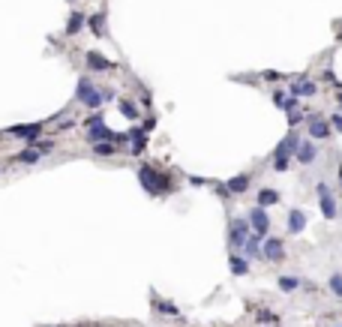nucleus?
I'll return each mask as SVG.
<instances>
[{"label": "nucleus", "instance_id": "nucleus-1", "mask_svg": "<svg viewBox=\"0 0 342 327\" xmlns=\"http://www.w3.org/2000/svg\"><path fill=\"white\" fill-rule=\"evenodd\" d=\"M138 183H141V189H144L147 195H153V198H165V195H174V192H177L174 174L165 171L162 165H156V162H141L138 165Z\"/></svg>", "mask_w": 342, "mask_h": 327}, {"label": "nucleus", "instance_id": "nucleus-2", "mask_svg": "<svg viewBox=\"0 0 342 327\" xmlns=\"http://www.w3.org/2000/svg\"><path fill=\"white\" fill-rule=\"evenodd\" d=\"M75 102H81L84 108L90 111H99L105 102H102V87L90 78V75H81L78 84H75Z\"/></svg>", "mask_w": 342, "mask_h": 327}, {"label": "nucleus", "instance_id": "nucleus-3", "mask_svg": "<svg viewBox=\"0 0 342 327\" xmlns=\"http://www.w3.org/2000/svg\"><path fill=\"white\" fill-rule=\"evenodd\" d=\"M315 201L321 207V216L324 219H336L339 216V204H336V195L327 183H315Z\"/></svg>", "mask_w": 342, "mask_h": 327}, {"label": "nucleus", "instance_id": "nucleus-4", "mask_svg": "<svg viewBox=\"0 0 342 327\" xmlns=\"http://www.w3.org/2000/svg\"><path fill=\"white\" fill-rule=\"evenodd\" d=\"M45 132V120H36V123H18V126H9V129H3V135H9V138H18L24 147L36 141L39 135Z\"/></svg>", "mask_w": 342, "mask_h": 327}, {"label": "nucleus", "instance_id": "nucleus-5", "mask_svg": "<svg viewBox=\"0 0 342 327\" xmlns=\"http://www.w3.org/2000/svg\"><path fill=\"white\" fill-rule=\"evenodd\" d=\"M246 237H249V222H246V216H231V219H228V246H231V252H240V249H243Z\"/></svg>", "mask_w": 342, "mask_h": 327}, {"label": "nucleus", "instance_id": "nucleus-6", "mask_svg": "<svg viewBox=\"0 0 342 327\" xmlns=\"http://www.w3.org/2000/svg\"><path fill=\"white\" fill-rule=\"evenodd\" d=\"M318 81H309L306 72H300V75H294L291 78V87H288V96H297V99H312L318 96Z\"/></svg>", "mask_w": 342, "mask_h": 327}, {"label": "nucleus", "instance_id": "nucleus-7", "mask_svg": "<svg viewBox=\"0 0 342 327\" xmlns=\"http://www.w3.org/2000/svg\"><path fill=\"white\" fill-rule=\"evenodd\" d=\"M246 222H249V231H255V234H261V237L270 234V213H267L264 207H258V204H252V207L246 210Z\"/></svg>", "mask_w": 342, "mask_h": 327}, {"label": "nucleus", "instance_id": "nucleus-8", "mask_svg": "<svg viewBox=\"0 0 342 327\" xmlns=\"http://www.w3.org/2000/svg\"><path fill=\"white\" fill-rule=\"evenodd\" d=\"M306 132L312 141H327V138H333V129H330V123H327V117L324 114H306Z\"/></svg>", "mask_w": 342, "mask_h": 327}, {"label": "nucleus", "instance_id": "nucleus-9", "mask_svg": "<svg viewBox=\"0 0 342 327\" xmlns=\"http://www.w3.org/2000/svg\"><path fill=\"white\" fill-rule=\"evenodd\" d=\"M261 261H270V264H279L285 261V240L282 237H264L261 240Z\"/></svg>", "mask_w": 342, "mask_h": 327}, {"label": "nucleus", "instance_id": "nucleus-10", "mask_svg": "<svg viewBox=\"0 0 342 327\" xmlns=\"http://www.w3.org/2000/svg\"><path fill=\"white\" fill-rule=\"evenodd\" d=\"M252 186V174L249 171H243V174H234V177H228L225 183H219V195L231 198V195H243L246 189Z\"/></svg>", "mask_w": 342, "mask_h": 327}, {"label": "nucleus", "instance_id": "nucleus-11", "mask_svg": "<svg viewBox=\"0 0 342 327\" xmlns=\"http://www.w3.org/2000/svg\"><path fill=\"white\" fill-rule=\"evenodd\" d=\"M84 66H87V72H93V75H105V72H114V69H117L114 60H108L102 51H96V48L84 51Z\"/></svg>", "mask_w": 342, "mask_h": 327}, {"label": "nucleus", "instance_id": "nucleus-12", "mask_svg": "<svg viewBox=\"0 0 342 327\" xmlns=\"http://www.w3.org/2000/svg\"><path fill=\"white\" fill-rule=\"evenodd\" d=\"M126 150H129V156H141L147 150V132L141 126H132L126 132Z\"/></svg>", "mask_w": 342, "mask_h": 327}, {"label": "nucleus", "instance_id": "nucleus-13", "mask_svg": "<svg viewBox=\"0 0 342 327\" xmlns=\"http://www.w3.org/2000/svg\"><path fill=\"white\" fill-rule=\"evenodd\" d=\"M294 159H297V165H312L318 159V144L312 138H300V144L294 150Z\"/></svg>", "mask_w": 342, "mask_h": 327}, {"label": "nucleus", "instance_id": "nucleus-14", "mask_svg": "<svg viewBox=\"0 0 342 327\" xmlns=\"http://www.w3.org/2000/svg\"><path fill=\"white\" fill-rule=\"evenodd\" d=\"M279 201H282V195H279V189H273V186H258L255 189V204L264 207V210L267 207H276Z\"/></svg>", "mask_w": 342, "mask_h": 327}, {"label": "nucleus", "instance_id": "nucleus-15", "mask_svg": "<svg viewBox=\"0 0 342 327\" xmlns=\"http://www.w3.org/2000/svg\"><path fill=\"white\" fill-rule=\"evenodd\" d=\"M84 24H87V12H81V9H72L66 18V27H63V33L66 36H78V33L84 30Z\"/></svg>", "mask_w": 342, "mask_h": 327}, {"label": "nucleus", "instance_id": "nucleus-16", "mask_svg": "<svg viewBox=\"0 0 342 327\" xmlns=\"http://www.w3.org/2000/svg\"><path fill=\"white\" fill-rule=\"evenodd\" d=\"M291 162H294L291 150L279 141V144H276V150H273V171H279V174H282V171H288V168H291Z\"/></svg>", "mask_w": 342, "mask_h": 327}, {"label": "nucleus", "instance_id": "nucleus-17", "mask_svg": "<svg viewBox=\"0 0 342 327\" xmlns=\"http://www.w3.org/2000/svg\"><path fill=\"white\" fill-rule=\"evenodd\" d=\"M117 108H120V114L129 120V123H138L141 120V111H138V102L129 96H117Z\"/></svg>", "mask_w": 342, "mask_h": 327}, {"label": "nucleus", "instance_id": "nucleus-18", "mask_svg": "<svg viewBox=\"0 0 342 327\" xmlns=\"http://www.w3.org/2000/svg\"><path fill=\"white\" fill-rule=\"evenodd\" d=\"M9 162H12V165H36V162H42V153L33 150V147H21L18 153H12V156H9Z\"/></svg>", "mask_w": 342, "mask_h": 327}, {"label": "nucleus", "instance_id": "nucleus-19", "mask_svg": "<svg viewBox=\"0 0 342 327\" xmlns=\"http://www.w3.org/2000/svg\"><path fill=\"white\" fill-rule=\"evenodd\" d=\"M261 240H264L261 234L249 231V237H246V243H243V249H240V252H243L249 261H252V258H261Z\"/></svg>", "mask_w": 342, "mask_h": 327}, {"label": "nucleus", "instance_id": "nucleus-20", "mask_svg": "<svg viewBox=\"0 0 342 327\" xmlns=\"http://www.w3.org/2000/svg\"><path fill=\"white\" fill-rule=\"evenodd\" d=\"M306 222H309L306 210H297V207H294V210H288V234H291V237L306 228Z\"/></svg>", "mask_w": 342, "mask_h": 327}, {"label": "nucleus", "instance_id": "nucleus-21", "mask_svg": "<svg viewBox=\"0 0 342 327\" xmlns=\"http://www.w3.org/2000/svg\"><path fill=\"white\" fill-rule=\"evenodd\" d=\"M84 27L93 33L96 39H102L105 33H108V30H105V12H90V15H87V24H84Z\"/></svg>", "mask_w": 342, "mask_h": 327}, {"label": "nucleus", "instance_id": "nucleus-22", "mask_svg": "<svg viewBox=\"0 0 342 327\" xmlns=\"http://www.w3.org/2000/svg\"><path fill=\"white\" fill-rule=\"evenodd\" d=\"M228 267H231L234 276H246V273H249V258H246L243 252H231V255H228Z\"/></svg>", "mask_w": 342, "mask_h": 327}, {"label": "nucleus", "instance_id": "nucleus-23", "mask_svg": "<svg viewBox=\"0 0 342 327\" xmlns=\"http://www.w3.org/2000/svg\"><path fill=\"white\" fill-rule=\"evenodd\" d=\"M27 147H33V150H39L42 156H48V153H54V150L60 147V141H57V138H42V135H39V138H36V141H30Z\"/></svg>", "mask_w": 342, "mask_h": 327}, {"label": "nucleus", "instance_id": "nucleus-24", "mask_svg": "<svg viewBox=\"0 0 342 327\" xmlns=\"http://www.w3.org/2000/svg\"><path fill=\"white\" fill-rule=\"evenodd\" d=\"M276 285H279V291H282V295H294L303 282H300L297 276H279V279H276Z\"/></svg>", "mask_w": 342, "mask_h": 327}, {"label": "nucleus", "instance_id": "nucleus-25", "mask_svg": "<svg viewBox=\"0 0 342 327\" xmlns=\"http://www.w3.org/2000/svg\"><path fill=\"white\" fill-rule=\"evenodd\" d=\"M90 150H93V156H114V153H120V147L114 144V141H99V144H90Z\"/></svg>", "mask_w": 342, "mask_h": 327}, {"label": "nucleus", "instance_id": "nucleus-26", "mask_svg": "<svg viewBox=\"0 0 342 327\" xmlns=\"http://www.w3.org/2000/svg\"><path fill=\"white\" fill-rule=\"evenodd\" d=\"M255 321H258V324H279V315H276L273 309H270V306H261V309H258V312H255Z\"/></svg>", "mask_w": 342, "mask_h": 327}, {"label": "nucleus", "instance_id": "nucleus-27", "mask_svg": "<svg viewBox=\"0 0 342 327\" xmlns=\"http://www.w3.org/2000/svg\"><path fill=\"white\" fill-rule=\"evenodd\" d=\"M153 306H156V312H162V315H171V318H177L180 315V309L171 303V300H159V297H153Z\"/></svg>", "mask_w": 342, "mask_h": 327}, {"label": "nucleus", "instance_id": "nucleus-28", "mask_svg": "<svg viewBox=\"0 0 342 327\" xmlns=\"http://www.w3.org/2000/svg\"><path fill=\"white\" fill-rule=\"evenodd\" d=\"M285 114H288V126H291V129H297V126L306 120V111H303V105H300V108H294V111H285Z\"/></svg>", "mask_w": 342, "mask_h": 327}, {"label": "nucleus", "instance_id": "nucleus-29", "mask_svg": "<svg viewBox=\"0 0 342 327\" xmlns=\"http://www.w3.org/2000/svg\"><path fill=\"white\" fill-rule=\"evenodd\" d=\"M99 123H105V114H102V111H90V114L81 120V126H84V129H90V126H99Z\"/></svg>", "mask_w": 342, "mask_h": 327}, {"label": "nucleus", "instance_id": "nucleus-30", "mask_svg": "<svg viewBox=\"0 0 342 327\" xmlns=\"http://www.w3.org/2000/svg\"><path fill=\"white\" fill-rule=\"evenodd\" d=\"M270 99H273L276 108H282V105H285V99H288V90H285V87H273V90H270Z\"/></svg>", "mask_w": 342, "mask_h": 327}, {"label": "nucleus", "instance_id": "nucleus-31", "mask_svg": "<svg viewBox=\"0 0 342 327\" xmlns=\"http://www.w3.org/2000/svg\"><path fill=\"white\" fill-rule=\"evenodd\" d=\"M327 123H330L333 135H339V132H342V111H336V114H327Z\"/></svg>", "mask_w": 342, "mask_h": 327}, {"label": "nucleus", "instance_id": "nucleus-32", "mask_svg": "<svg viewBox=\"0 0 342 327\" xmlns=\"http://www.w3.org/2000/svg\"><path fill=\"white\" fill-rule=\"evenodd\" d=\"M327 285H330V291H333V295H336V297H342V273H333Z\"/></svg>", "mask_w": 342, "mask_h": 327}, {"label": "nucleus", "instance_id": "nucleus-33", "mask_svg": "<svg viewBox=\"0 0 342 327\" xmlns=\"http://www.w3.org/2000/svg\"><path fill=\"white\" fill-rule=\"evenodd\" d=\"M141 129L147 132V135L156 129V114H144V120H141Z\"/></svg>", "mask_w": 342, "mask_h": 327}, {"label": "nucleus", "instance_id": "nucleus-34", "mask_svg": "<svg viewBox=\"0 0 342 327\" xmlns=\"http://www.w3.org/2000/svg\"><path fill=\"white\" fill-rule=\"evenodd\" d=\"M102 102H117V90L114 87H102Z\"/></svg>", "mask_w": 342, "mask_h": 327}, {"label": "nucleus", "instance_id": "nucleus-35", "mask_svg": "<svg viewBox=\"0 0 342 327\" xmlns=\"http://www.w3.org/2000/svg\"><path fill=\"white\" fill-rule=\"evenodd\" d=\"M189 183H192V186H207L210 180H207V177H198V174H192V177H189Z\"/></svg>", "mask_w": 342, "mask_h": 327}, {"label": "nucleus", "instance_id": "nucleus-36", "mask_svg": "<svg viewBox=\"0 0 342 327\" xmlns=\"http://www.w3.org/2000/svg\"><path fill=\"white\" fill-rule=\"evenodd\" d=\"M261 78H264V81H279V78H282V75H279V72H270V69H267V72H264V75H261Z\"/></svg>", "mask_w": 342, "mask_h": 327}, {"label": "nucleus", "instance_id": "nucleus-37", "mask_svg": "<svg viewBox=\"0 0 342 327\" xmlns=\"http://www.w3.org/2000/svg\"><path fill=\"white\" fill-rule=\"evenodd\" d=\"M336 105H339V108H342V90H339V93H336Z\"/></svg>", "mask_w": 342, "mask_h": 327}, {"label": "nucleus", "instance_id": "nucleus-38", "mask_svg": "<svg viewBox=\"0 0 342 327\" xmlns=\"http://www.w3.org/2000/svg\"><path fill=\"white\" fill-rule=\"evenodd\" d=\"M339 189H342V168H339Z\"/></svg>", "mask_w": 342, "mask_h": 327}, {"label": "nucleus", "instance_id": "nucleus-39", "mask_svg": "<svg viewBox=\"0 0 342 327\" xmlns=\"http://www.w3.org/2000/svg\"><path fill=\"white\" fill-rule=\"evenodd\" d=\"M69 3H75V0H69Z\"/></svg>", "mask_w": 342, "mask_h": 327}, {"label": "nucleus", "instance_id": "nucleus-40", "mask_svg": "<svg viewBox=\"0 0 342 327\" xmlns=\"http://www.w3.org/2000/svg\"><path fill=\"white\" fill-rule=\"evenodd\" d=\"M339 213H342V207H339Z\"/></svg>", "mask_w": 342, "mask_h": 327}, {"label": "nucleus", "instance_id": "nucleus-41", "mask_svg": "<svg viewBox=\"0 0 342 327\" xmlns=\"http://www.w3.org/2000/svg\"><path fill=\"white\" fill-rule=\"evenodd\" d=\"M270 327H273V324H270Z\"/></svg>", "mask_w": 342, "mask_h": 327}]
</instances>
